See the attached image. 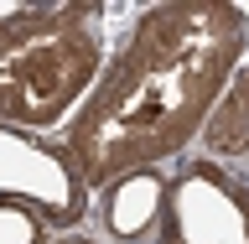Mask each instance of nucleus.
<instances>
[{
  "label": "nucleus",
  "instance_id": "nucleus-1",
  "mask_svg": "<svg viewBox=\"0 0 249 244\" xmlns=\"http://www.w3.org/2000/svg\"><path fill=\"white\" fill-rule=\"evenodd\" d=\"M244 47V16L229 5H156L140 16L109 78L73 120V156L83 182L145 167L182 151L218 99Z\"/></svg>",
  "mask_w": 249,
  "mask_h": 244
},
{
  "label": "nucleus",
  "instance_id": "nucleus-4",
  "mask_svg": "<svg viewBox=\"0 0 249 244\" xmlns=\"http://www.w3.org/2000/svg\"><path fill=\"white\" fill-rule=\"evenodd\" d=\"M68 244H89V239H68Z\"/></svg>",
  "mask_w": 249,
  "mask_h": 244
},
{
  "label": "nucleus",
  "instance_id": "nucleus-3",
  "mask_svg": "<svg viewBox=\"0 0 249 244\" xmlns=\"http://www.w3.org/2000/svg\"><path fill=\"white\" fill-rule=\"evenodd\" d=\"M208 151L213 156H244L249 151V73L233 78V89L218 99V109L208 114Z\"/></svg>",
  "mask_w": 249,
  "mask_h": 244
},
{
  "label": "nucleus",
  "instance_id": "nucleus-2",
  "mask_svg": "<svg viewBox=\"0 0 249 244\" xmlns=\"http://www.w3.org/2000/svg\"><path fill=\"white\" fill-rule=\"evenodd\" d=\"M99 68V31L83 5L16 11L0 21V120L52 125Z\"/></svg>",
  "mask_w": 249,
  "mask_h": 244
}]
</instances>
